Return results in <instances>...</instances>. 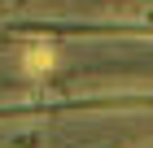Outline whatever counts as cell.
<instances>
[{
  "instance_id": "1",
  "label": "cell",
  "mask_w": 153,
  "mask_h": 148,
  "mask_svg": "<svg viewBox=\"0 0 153 148\" xmlns=\"http://www.w3.org/2000/svg\"><path fill=\"white\" fill-rule=\"evenodd\" d=\"M53 61H57V57H53V48H48V44H35L31 52H26V70H31V74H44Z\"/></svg>"
}]
</instances>
